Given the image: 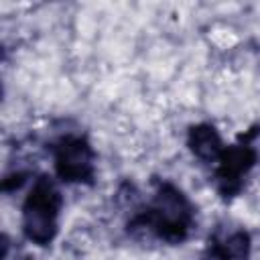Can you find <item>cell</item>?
<instances>
[{
  "label": "cell",
  "mask_w": 260,
  "mask_h": 260,
  "mask_svg": "<svg viewBox=\"0 0 260 260\" xmlns=\"http://www.w3.org/2000/svg\"><path fill=\"white\" fill-rule=\"evenodd\" d=\"M14 260H30V258H28V256H16Z\"/></svg>",
  "instance_id": "5b68a950"
},
{
  "label": "cell",
  "mask_w": 260,
  "mask_h": 260,
  "mask_svg": "<svg viewBox=\"0 0 260 260\" xmlns=\"http://www.w3.org/2000/svg\"><path fill=\"white\" fill-rule=\"evenodd\" d=\"M61 195L49 179H39L22 207V230L26 238L39 246L53 242L59 228Z\"/></svg>",
  "instance_id": "6da1fadb"
},
{
  "label": "cell",
  "mask_w": 260,
  "mask_h": 260,
  "mask_svg": "<svg viewBox=\"0 0 260 260\" xmlns=\"http://www.w3.org/2000/svg\"><path fill=\"white\" fill-rule=\"evenodd\" d=\"M152 230L165 238H183L193 221V209L187 197L173 185H162L154 197L152 209L146 215Z\"/></svg>",
  "instance_id": "7a4b0ae2"
},
{
  "label": "cell",
  "mask_w": 260,
  "mask_h": 260,
  "mask_svg": "<svg viewBox=\"0 0 260 260\" xmlns=\"http://www.w3.org/2000/svg\"><path fill=\"white\" fill-rule=\"evenodd\" d=\"M189 146H191L193 154L203 158V160H219V156L223 152V146H221L217 132L207 124L195 126L189 132Z\"/></svg>",
  "instance_id": "277c9868"
},
{
  "label": "cell",
  "mask_w": 260,
  "mask_h": 260,
  "mask_svg": "<svg viewBox=\"0 0 260 260\" xmlns=\"http://www.w3.org/2000/svg\"><path fill=\"white\" fill-rule=\"evenodd\" d=\"M55 171L63 181L81 183L93 175V152L81 136H69L55 148Z\"/></svg>",
  "instance_id": "3957f363"
}]
</instances>
